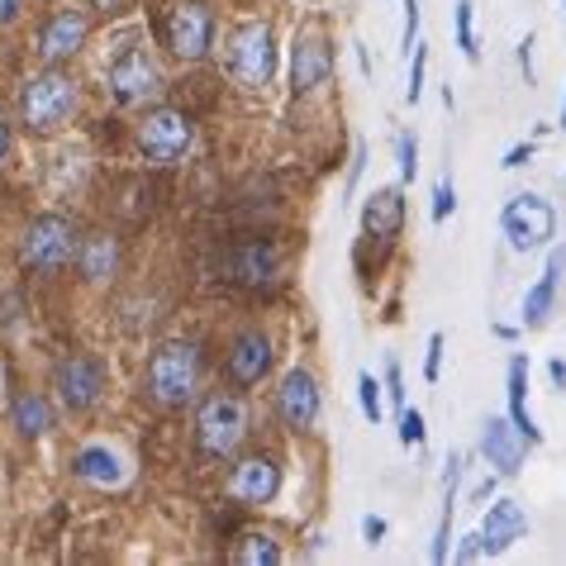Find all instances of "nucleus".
<instances>
[{"label":"nucleus","instance_id":"nucleus-1","mask_svg":"<svg viewBox=\"0 0 566 566\" xmlns=\"http://www.w3.org/2000/svg\"><path fill=\"white\" fill-rule=\"evenodd\" d=\"M196 381H200V348L196 343H163L148 361V376H144V390L148 400H157L163 410H177L196 396Z\"/></svg>","mask_w":566,"mask_h":566},{"label":"nucleus","instance_id":"nucleus-2","mask_svg":"<svg viewBox=\"0 0 566 566\" xmlns=\"http://www.w3.org/2000/svg\"><path fill=\"white\" fill-rule=\"evenodd\" d=\"M76 253H82V239H76L72 219L62 214H39L20 239V262L39 276H57Z\"/></svg>","mask_w":566,"mask_h":566},{"label":"nucleus","instance_id":"nucleus-3","mask_svg":"<svg viewBox=\"0 0 566 566\" xmlns=\"http://www.w3.org/2000/svg\"><path fill=\"white\" fill-rule=\"evenodd\" d=\"M243 433H248V410H243V400L239 396H206L200 400V415H196V448L206 452V458L214 462H224L239 452L243 443Z\"/></svg>","mask_w":566,"mask_h":566},{"label":"nucleus","instance_id":"nucleus-4","mask_svg":"<svg viewBox=\"0 0 566 566\" xmlns=\"http://www.w3.org/2000/svg\"><path fill=\"white\" fill-rule=\"evenodd\" d=\"M500 229H505L514 253H538V248L557 239V210L547 206L543 196L518 191L505 200V210H500Z\"/></svg>","mask_w":566,"mask_h":566},{"label":"nucleus","instance_id":"nucleus-5","mask_svg":"<svg viewBox=\"0 0 566 566\" xmlns=\"http://www.w3.org/2000/svg\"><path fill=\"white\" fill-rule=\"evenodd\" d=\"M229 76L243 91H262L276 76V34H272V24L266 20H253V24H243L239 34H233Z\"/></svg>","mask_w":566,"mask_h":566},{"label":"nucleus","instance_id":"nucleus-6","mask_svg":"<svg viewBox=\"0 0 566 566\" xmlns=\"http://www.w3.org/2000/svg\"><path fill=\"white\" fill-rule=\"evenodd\" d=\"M138 148L148 153V163H181L186 153L196 148V124L181 109H153V115L138 124Z\"/></svg>","mask_w":566,"mask_h":566},{"label":"nucleus","instance_id":"nucleus-7","mask_svg":"<svg viewBox=\"0 0 566 566\" xmlns=\"http://www.w3.org/2000/svg\"><path fill=\"white\" fill-rule=\"evenodd\" d=\"M20 109H24V124H29V129H39V134L57 129V124L76 109V86H72V76H62V72L34 76V82L24 86Z\"/></svg>","mask_w":566,"mask_h":566},{"label":"nucleus","instance_id":"nucleus-8","mask_svg":"<svg viewBox=\"0 0 566 566\" xmlns=\"http://www.w3.org/2000/svg\"><path fill=\"white\" fill-rule=\"evenodd\" d=\"M105 91L115 96V105H144L163 91V72L148 49H124L105 72Z\"/></svg>","mask_w":566,"mask_h":566},{"label":"nucleus","instance_id":"nucleus-9","mask_svg":"<svg viewBox=\"0 0 566 566\" xmlns=\"http://www.w3.org/2000/svg\"><path fill=\"white\" fill-rule=\"evenodd\" d=\"M210 43H214V14L206 6H196V0H181L167 14V49L186 62H196L210 53Z\"/></svg>","mask_w":566,"mask_h":566},{"label":"nucleus","instance_id":"nucleus-10","mask_svg":"<svg viewBox=\"0 0 566 566\" xmlns=\"http://www.w3.org/2000/svg\"><path fill=\"white\" fill-rule=\"evenodd\" d=\"M53 386H57V400L67 405L72 415H82V410H91V405L101 400V390H105V367H101L96 357H67V361H57Z\"/></svg>","mask_w":566,"mask_h":566},{"label":"nucleus","instance_id":"nucleus-11","mask_svg":"<svg viewBox=\"0 0 566 566\" xmlns=\"http://www.w3.org/2000/svg\"><path fill=\"white\" fill-rule=\"evenodd\" d=\"M319 410H324L319 381H314L310 371H301V367L286 371V381H281V390H276V415H281V423H286L291 433H305V429H314Z\"/></svg>","mask_w":566,"mask_h":566},{"label":"nucleus","instance_id":"nucleus-12","mask_svg":"<svg viewBox=\"0 0 566 566\" xmlns=\"http://www.w3.org/2000/svg\"><path fill=\"white\" fill-rule=\"evenodd\" d=\"M334 76V43L324 34H295L291 43V91L310 96Z\"/></svg>","mask_w":566,"mask_h":566},{"label":"nucleus","instance_id":"nucleus-13","mask_svg":"<svg viewBox=\"0 0 566 566\" xmlns=\"http://www.w3.org/2000/svg\"><path fill=\"white\" fill-rule=\"evenodd\" d=\"M224 491H229V500H239L243 510H262V505H272L281 491V467L272 458H243L229 471Z\"/></svg>","mask_w":566,"mask_h":566},{"label":"nucleus","instance_id":"nucleus-14","mask_svg":"<svg viewBox=\"0 0 566 566\" xmlns=\"http://www.w3.org/2000/svg\"><path fill=\"white\" fill-rule=\"evenodd\" d=\"M528 438L514 429V419H485L481 423V458L495 467V476H518L528 458Z\"/></svg>","mask_w":566,"mask_h":566},{"label":"nucleus","instance_id":"nucleus-15","mask_svg":"<svg viewBox=\"0 0 566 566\" xmlns=\"http://www.w3.org/2000/svg\"><path fill=\"white\" fill-rule=\"evenodd\" d=\"M272 361H276V348H272V338L262 334V328H248V334L233 338V348L224 357V367H229V381L233 386H258L266 371H272Z\"/></svg>","mask_w":566,"mask_h":566},{"label":"nucleus","instance_id":"nucleus-16","mask_svg":"<svg viewBox=\"0 0 566 566\" xmlns=\"http://www.w3.org/2000/svg\"><path fill=\"white\" fill-rule=\"evenodd\" d=\"M405 229V191L400 186H376L367 210H361V233L371 243H396Z\"/></svg>","mask_w":566,"mask_h":566},{"label":"nucleus","instance_id":"nucleus-17","mask_svg":"<svg viewBox=\"0 0 566 566\" xmlns=\"http://www.w3.org/2000/svg\"><path fill=\"white\" fill-rule=\"evenodd\" d=\"M86 34H91V24H86L82 10H57L53 20L43 24V34H39V57L43 62H62V57L82 53Z\"/></svg>","mask_w":566,"mask_h":566},{"label":"nucleus","instance_id":"nucleus-18","mask_svg":"<svg viewBox=\"0 0 566 566\" xmlns=\"http://www.w3.org/2000/svg\"><path fill=\"white\" fill-rule=\"evenodd\" d=\"M562 276H566V248H553V253H547L543 276L533 281L528 295H524V328H543V324H547V314L557 310Z\"/></svg>","mask_w":566,"mask_h":566},{"label":"nucleus","instance_id":"nucleus-19","mask_svg":"<svg viewBox=\"0 0 566 566\" xmlns=\"http://www.w3.org/2000/svg\"><path fill=\"white\" fill-rule=\"evenodd\" d=\"M524 533H528V514H524L518 500H495V505L485 510V518H481V538H485V547H491V557L510 553Z\"/></svg>","mask_w":566,"mask_h":566},{"label":"nucleus","instance_id":"nucleus-20","mask_svg":"<svg viewBox=\"0 0 566 566\" xmlns=\"http://www.w3.org/2000/svg\"><path fill=\"white\" fill-rule=\"evenodd\" d=\"M505 396H510V419H514V429L524 433L533 448H538V443H543V429H538V419H533V410H528V357H524V353L510 357Z\"/></svg>","mask_w":566,"mask_h":566},{"label":"nucleus","instance_id":"nucleus-21","mask_svg":"<svg viewBox=\"0 0 566 566\" xmlns=\"http://www.w3.org/2000/svg\"><path fill=\"white\" fill-rule=\"evenodd\" d=\"M229 272H233V281H243V286H262V281L276 276V248L266 239L239 243L233 248V258H229Z\"/></svg>","mask_w":566,"mask_h":566},{"label":"nucleus","instance_id":"nucleus-22","mask_svg":"<svg viewBox=\"0 0 566 566\" xmlns=\"http://www.w3.org/2000/svg\"><path fill=\"white\" fill-rule=\"evenodd\" d=\"M72 471L82 476L86 485H101V491H115V485H124V462H119V452H109V448H101V443H91V448H82L76 452V462H72Z\"/></svg>","mask_w":566,"mask_h":566},{"label":"nucleus","instance_id":"nucleus-23","mask_svg":"<svg viewBox=\"0 0 566 566\" xmlns=\"http://www.w3.org/2000/svg\"><path fill=\"white\" fill-rule=\"evenodd\" d=\"M76 262H82V276L91 281V286H101V281H109L115 276V266H119V243L109 239V233H96V239L82 243Z\"/></svg>","mask_w":566,"mask_h":566},{"label":"nucleus","instance_id":"nucleus-24","mask_svg":"<svg viewBox=\"0 0 566 566\" xmlns=\"http://www.w3.org/2000/svg\"><path fill=\"white\" fill-rule=\"evenodd\" d=\"M14 429L29 433V438H43L53 429V410L49 400L39 396V390H24V396H14Z\"/></svg>","mask_w":566,"mask_h":566},{"label":"nucleus","instance_id":"nucleus-25","mask_svg":"<svg viewBox=\"0 0 566 566\" xmlns=\"http://www.w3.org/2000/svg\"><path fill=\"white\" fill-rule=\"evenodd\" d=\"M239 566H276L281 562V547L272 533H243L239 543H233V553H229Z\"/></svg>","mask_w":566,"mask_h":566},{"label":"nucleus","instance_id":"nucleus-26","mask_svg":"<svg viewBox=\"0 0 566 566\" xmlns=\"http://www.w3.org/2000/svg\"><path fill=\"white\" fill-rule=\"evenodd\" d=\"M452 24H458V49L467 62H476L481 49H476V6L471 0H458V10H452Z\"/></svg>","mask_w":566,"mask_h":566},{"label":"nucleus","instance_id":"nucleus-27","mask_svg":"<svg viewBox=\"0 0 566 566\" xmlns=\"http://www.w3.org/2000/svg\"><path fill=\"white\" fill-rule=\"evenodd\" d=\"M386 381H376L371 371H361L357 376V400H361V415H367V423H381L386 419Z\"/></svg>","mask_w":566,"mask_h":566},{"label":"nucleus","instance_id":"nucleus-28","mask_svg":"<svg viewBox=\"0 0 566 566\" xmlns=\"http://www.w3.org/2000/svg\"><path fill=\"white\" fill-rule=\"evenodd\" d=\"M423 72H429V49L423 43H415V62H410V86H405V101L419 105L423 96Z\"/></svg>","mask_w":566,"mask_h":566},{"label":"nucleus","instance_id":"nucleus-29","mask_svg":"<svg viewBox=\"0 0 566 566\" xmlns=\"http://www.w3.org/2000/svg\"><path fill=\"white\" fill-rule=\"evenodd\" d=\"M396 148H400V181H415L419 177V144H415V134H400Z\"/></svg>","mask_w":566,"mask_h":566},{"label":"nucleus","instance_id":"nucleus-30","mask_svg":"<svg viewBox=\"0 0 566 566\" xmlns=\"http://www.w3.org/2000/svg\"><path fill=\"white\" fill-rule=\"evenodd\" d=\"M452 210H458V191H452V181L443 177V181L433 186V224H443Z\"/></svg>","mask_w":566,"mask_h":566},{"label":"nucleus","instance_id":"nucleus-31","mask_svg":"<svg viewBox=\"0 0 566 566\" xmlns=\"http://www.w3.org/2000/svg\"><path fill=\"white\" fill-rule=\"evenodd\" d=\"M386 400L405 410V376H400V357H386Z\"/></svg>","mask_w":566,"mask_h":566},{"label":"nucleus","instance_id":"nucleus-32","mask_svg":"<svg viewBox=\"0 0 566 566\" xmlns=\"http://www.w3.org/2000/svg\"><path fill=\"white\" fill-rule=\"evenodd\" d=\"M400 443L423 448V415L419 410H400Z\"/></svg>","mask_w":566,"mask_h":566},{"label":"nucleus","instance_id":"nucleus-33","mask_svg":"<svg viewBox=\"0 0 566 566\" xmlns=\"http://www.w3.org/2000/svg\"><path fill=\"white\" fill-rule=\"evenodd\" d=\"M443 376V334H429V353H423V381Z\"/></svg>","mask_w":566,"mask_h":566},{"label":"nucleus","instance_id":"nucleus-34","mask_svg":"<svg viewBox=\"0 0 566 566\" xmlns=\"http://www.w3.org/2000/svg\"><path fill=\"white\" fill-rule=\"evenodd\" d=\"M481 557H491V547H485L481 528H476V533H467V538H462V547L452 553V562H481Z\"/></svg>","mask_w":566,"mask_h":566},{"label":"nucleus","instance_id":"nucleus-35","mask_svg":"<svg viewBox=\"0 0 566 566\" xmlns=\"http://www.w3.org/2000/svg\"><path fill=\"white\" fill-rule=\"evenodd\" d=\"M419 43V0H405V49Z\"/></svg>","mask_w":566,"mask_h":566},{"label":"nucleus","instance_id":"nucleus-36","mask_svg":"<svg viewBox=\"0 0 566 566\" xmlns=\"http://www.w3.org/2000/svg\"><path fill=\"white\" fill-rule=\"evenodd\" d=\"M361 167H367V144H353V167H348V196L357 191V181H361Z\"/></svg>","mask_w":566,"mask_h":566},{"label":"nucleus","instance_id":"nucleus-37","mask_svg":"<svg viewBox=\"0 0 566 566\" xmlns=\"http://www.w3.org/2000/svg\"><path fill=\"white\" fill-rule=\"evenodd\" d=\"M361 538H367L371 547L381 543V538H386V518H381V514H367V518H361Z\"/></svg>","mask_w":566,"mask_h":566},{"label":"nucleus","instance_id":"nucleus-38","mask_svg":"<svg viewBox=\"0 0 566 566\" xmlns=\"http://www.w3.org/2000/svg\"><path fill=\"white\" fill-rule=\"evenodd\" d=\"M528 157H533V144H514V148L505 153V163H500V167H505V171H514V167H524Z\"/></svg>","mask_w":566,"mask_h":566},{"label":"nucleus","instance_id":"nucleus-39","mask_svg":"<svg viewBox=\"0 0 566 566\" xmlns=\"http://www.w3.org/2000/svg\"><path fill=\"white\" fill-rule=\"evenodd\" d=\"M518 67H524V76H528V86H533V34L518 43Z\"/></svg>","mask_w":566,"mask_h":566},{"label":"nucleus","instance_id":"nucleus-40","mask_svg":"<svg viewBox=\"0 0 566 566\" xmlns=\"http://www.w3.org/2000/svg\"><path fill=\"white\" fill-rule=\"evenodd\" d=\"M547 376H553V386L562 390V386H566V361H562V357H553V361H547Z\"/></svg>","mask_w":566,"mask_h":566},{"label":"nucleus","instance_id":"nucleus-41","mask_svg":"<svg viewBox=\"0 0 566 566\" xmlns=\"http://www.w3.org/2000/svg\"><path fill=\"white\" fill-rule=\"evenodd\" d=\"M14 6H20V0H0V20H6V24L14 20V14H20V10H14Z\"/></svg>","mask_w":566,"mask_h":566},{"label":"nucleus","instance_id":"nucleus-42","mask_svg":"<svg viewBox=\"0 0 566 566\" xmlns=\"http://www.w3.org/2000/svg\"><path fill=\"white\" fill-rule=\"evenodd\" d=\"M495 338H500V343H514V338H518V328H510V324H495Z\"/></svg>","mask_w":566,"mask_h":566},{"label":"nucleus","instance_id":"nucleus-43","mask_svg":"<svg viewBox=\"0 0 566 566\" xmlns=\"http://www.w3.org/2000/svg\"><path fill=\"white\" fill-rule=\"evenodd\" d=\"M6 153H10V129H6V119H0V163H6Z\"/></svg>","mask_w":566,"mask_h":566},{"label":"nucleus","instance_id":"nucleus-44","mask_svg":"<svg viewBox=\"0 0 566 566\" xmlns=\"http://www.w3.org/2000/svg\"><path fill=\"white\" fill-rule=\"evenodd\" d=\"M96 10H119V0H91Z\"/></svg>","mask_w":566,"mask_h":566},{"label":"nucleus","instance_id":"nucleus-45","mask_svg":"<svg viewBox=\"0 0 566 566\" xmlns=\"http://www.w3.org/2000/svg\"><path fill=\"white\" fill-rule=\"evenodd\" d=\"M557 124H562V129H566V101H562V119H557Z\"/></svg>","mask_w":566,"mask_h":566}]
</instances>
